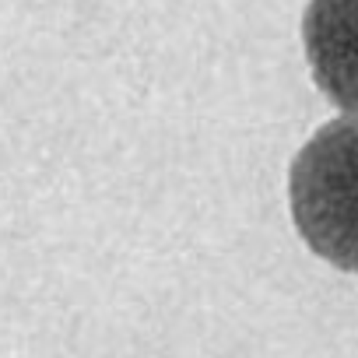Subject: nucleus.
Masks as SVG:
<instances>
[{
  "instance_id": "obj_1",
  "label": "nucleus",
  "mask_w": 358,
  "mask_h": 358,
  "mask_svg": "<svg viewBox=\"0 0 358 358\" xmlns=\"http://www.w3.org/2000/svg\"><path fill=\"white\" fill-rule=\"evenodd\" d=\"M288 208L302 243L358 274V116L323 123L288 169Z\"/></svg>"
},
{
  "instance_id": "obj_2",
  "label": "nucleus",
  "mask_w": 358,
  "mask_h": 358,
  "mask_svg": "<svg viewBox=\"0 0 358 358\" xmlns=\"http://www.w3.org/2000/svg\"><path fill=\"white\" fill-rule=\"evenodd\" d=\"M302 50L320 95L358 116V0H309Z\"/></svg>"
}]
</instances>
